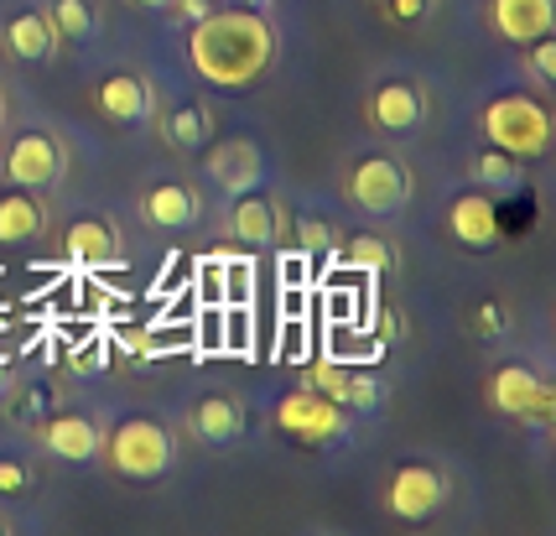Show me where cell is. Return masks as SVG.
I'll list each match as a JSON object with an SVG mask.
<instances>
[{"label":"cell","instance_id":"cell-1","mask_svg":"<svg viewBox=\"0 0 556 536\" xmlns=\"http://www.w3.org/2000/svg\"><path fill=\"white\" fill-rule=\"evenodd\" d=\"M276 48H281V37H276L270 16L250 11V5H214L188 32V63L214 89H250L255 78H266Z\"/></svg>","mask_w":556,"mask_h":536},{"label":"cell","instance_id":"cell-2","mask_svg":"<svg viewBox=\"0 0 556 536\" xmlns=\"http://www.w3.org/2000/svg\"><path fill=\"white\" fill-rule=\"evenodd\" d=\"M484 141L489 147L509 151V157H520V162H535L546 141H552V121H546V104L531 95H500L484 104Z\"/></svg>","mask_w":556,"mask_h":536},{"label":"cell","instance_id":"cell-3","mask_svg":"<svg viewBox=\"0 0 556 536\" xmlns=\"http://www.w3.org/2000/svg\"><path fill=\"white\" fill-rule=\"evenodd\" d=\"M99 453L121 479H156V474H167L172 463V433L156 416H125L121 427L104 438Z\"/></svg>","mask_w":556,"mask_h":536},{"label":"cell","instance_id":"cell-4","mask_svg":"<svg viewBox=\"0 0 556 536\" xmlns=\"http://www.w3.org/2000/svg\"><path fill=\"white\" fill-rule=\"evenodd\" d=\"M489 407L500 416H515V422H526V427H552L556 422V390L535 375L531 365H520V360H509L489 375Z\"/></svg>","mask_w":556,"mask_h":536},{"label":"cell","instance_id":"cell-5","mask_svg":"<svg viewBox=\"0 0 556 536\" xmlns=\"http://www.w3.org/2000/svg\"><path fill=\"white\" fill-rule=\"evenodd\" d=\"M343 198L354 209H364V214H395L412 198V172H406V162H395L386 151L359 157L354 167L343 172Z\"/></svg>","mask_w":556,"mask_h":536},{"label":"cell","instance_id":"cell-6","mask_svg":"<svg viewBox=\"0 0 556 536\" xmlns=\"http://www.w3.org/2000/svg\"><path fill=\"white\" fill-rule=\"evenodd\" d=\"M0 172H5L11 188H26V194L58 188L63 172H68V147H63V136H52V130H22V136L5 147V157H0Z\"/></svg>","mask_w":556,"mask_h":536},{"label":"cell","instance_id":"cell-7","mask_svg":"<svg viewBox=\"0 0 556 536\" xmlns=\"http://www.w3.org/2000/svg\"><path fill=\"white\" fill-rule=\"evenodd\" d=\"M276 427H281L287 438L307 442V448H323V442H339L343 433H349V416H343L339 401L317 396L313 386H296L276 401Z\"/></svg>","mask_w":556,"mask_h":536},{"label":"cell","instance_id":"cell-8","mask_svg":"<svg viewBox=\"0 0 556 536\" xmlns=\"http://www.w3.org/2000/svg\"><path fill=\"white\" fill-rule=\"evenodd\" d=\"M447 495H453V479L437 469V463H401L395 474H390L386 485V511L395 521H432L442 506H447Z\"/></svg>","mask_w":556,"mask_h":536},{"label":"cell","instance_id":"cell-9","mask_svg":"<svg viewBox=\"0 0 556 536\" xmlns=\"http://www.w3.org/2000/svg\"><path fill=\"white\" fill-rule=\"evenodd\" d=\"M364 121L380 136H412L416 125L427 121V89L416 78H386L364 99Z\"/></svg>","mask_w":556,"mask_h":536},{"label":"cell","instance_id":"cell-10","mask_svg":"<svg viewBox=\"0 0 556 536\" xmlns=\"http://www.w3.org/2000/svg\"><path fill=\"white\" fill-rule=\"evenodd\" d=\"M37 438H42V448L58 453L63 463H89V459H99V448H104V433H99L94 416L58 412V407L37 422Z\"/></svg>","mask_w":556,"mask_h":536},{"label":"cell","instance_id":"cell-11","mask_svg":"<svg viewBox=\"0 0 556 536\" xmlns=\"http://www.w3.org/2000/svg\"><path fill=\"white\" fill-rule=\"evenodd\" d=\"M484 22H489V32H494L500 42L526 48V42H535V37H546V32H552L556 11H552V0H489Z\"/></svg>","mask_w":556,"mask_h":536},{"label":"cell","instance_id":"cell-12","mask_svg":"<svg viewBox=\"0 0 556 536\" xmlns=\"http://www.w3.org/2000/svg\"><path fill=\"white\" fill-rule=\"evenodd\" d=\"M94 110L104 115V121H115V125H141L156 115V95H151V78L141 74H110V78H99V89L94 95Z\"/></svg>","mask_w":556,"mask_h":536},{"label":"cell","instance_id":"cell-13","mask_svg":"<svg viewBox=\"0 0 556 536\" xmlns=\"http://www.w3.org/2000/svg\"><path fill=\"white\" fill-rule=\"evenodd\" d=\"M447 229H453V240L463 250H494V240H500V209H494L489 188H468V194L453 198Z\"/></svg>","mask_w":556,"mask_h":536},{"label":"cell","instance_id":"cell-14","mask_svg":"<svg viewBox=\"0 0 556 536\" xmlns=\"http://www.w3.org/2000/svg\"><path fill=\"white\" fill-rule=\"evenodd\" d=\"M261 147L250 136H224L208 151V177H214L224 194H244V188H261Z\"/></svg>","mask_w":556,"mask_h":536},{"label":"cell","instance_id":"cell-15","mask_svg":"<svg viewBox=\"0 0 556 536\" xmlns=\"http://www.w3.org/2000/svg\"><path fill=\"white\" fill-rule=\"evenodd\" d=\"M141 220L151 229H188L203 220V198L193 183H156L141 194Z\"/></svg>","mask_w":556,"mask_h":536},{"label":"cell","instance_id":"cell-16","mask_svg":"<svg viewBox=\"0 0 556 536\" xmlns=\"http://www.w3.org/2000/svg\"><path fill=\"white\" fill-rule=\"evenodd\" d=\"M188 433H193L203 448H224V442H235L244 433L240 396H224V390H214V396L193 401V412H188Z\"/></svg>","mask_w":556,"mask_h":536},{"label":"cell","instance_id":"cell-17","mask_svg":"<svg viewBox=\"0 0 556 536\" xmlns=\"http://www.w3.org/2000/svg\"><path fill=\"white\" fill-rule=\"evenodd\" d=\"M229 235L240 245H270L281 235V203L261 188H244L235 194V209H229Z\"/></svg>","mask_w":556,"mask_h":536},{"label":"cell","instance_id":"cell-18","mask_svg":"<svg viewBox=\"0 0 556 536\" xmlns=\"http://www.w3.org/2000/svg\"><path fill=\"white\" fill-rule=\"evenodd\" d=\"M0 48H5V58H16V63H42L58 48L48 11H16L11 22L0 26Z\"/></svg>","mask_w":556,"mask_h":536},{"label":"cell","instance_id":"cell-19","mask_svg":"<svg viewBox=\"0 0 556 536\" xmlns=\"http://www.w3.org/2000/svg\"><path fill=\"white\" fill-rule=\"evenodd\" d=\"M63 255L78 266H110L121 261V235L110 220H73L63 229Z\"/></svg>","mask_w":556,"mask_h":536},{"label":"cell","instance_id":"cell-20","mask_svg":"<svg viewBox=\"0 0 556 536\" xmlns=\"http://www.w3.org/2000/svg\"><path fill=\"white\" fill-rule=\"evenodd\" d=\"M156 125H162V141L172 151H203L214 136V110L203 99H188V104H172Z\"/></svg>","mask_w":556,"mask_h":536},{"label":"cell","instance_id":"cell-21","mask_svg":"<svg viewBox=\"0 0 556 536\" xmlns=\"http://www.w3.org/2000/svg\"><path fill=\"white\" fill-rule=\"evenodd\" d=\"M42 229H48V209L26 188L0 194V245H26V240H37Z\"/></svg>","mask_w":556,"mask_h":536},{"label":"cell","instance_id":"cell-22","mask_svg":"<svg viewBox=\"0 0 556 536\" xmlns=\"http://www.w3.org/2000/svg\"><path fill=\"white\" fill-rule=\"evenodd\" d=\"M468 183L473 188H500V194H515V188H526V162L520 157H509V151L489 147L479 151L473 162H468Z\"/></svg>","mask_w":556,"mask_h":536},{"label":"cell","instance_id":"cell-23","mask_svg":"<svg viewBox=\"0 0 556 536\" xmlns=\"http://www.w3.org/2000/svg\"><path fill=\"white\" fill-rule=\"evenodd\" d=\"M343 261L354 271H375V276H386V271H395V245L380 240V235H349V240H339Z\"/></svg>","mask_w":556,"mask_h":536},{"label":"cell","instance_id":"cell-24","mask_svg":"<svg viewBox=\"0 0 556 536\" xmlns=\"http://www.w3.org/2000/svg\"><path fill=\"white\" fill-rule=\"evenodd\" d=\"M48 22L58 42H84V37H94V5L89 0H52Z\"/></svg>","mask_w":556,"mask_h":536},{"label":"cell","instance_id":"cell-25","mask_svg":"<svg viewBox=\"0 0 556 536\" xmlns=\"http://www.w3.org/2000/svg\"><path fill=\"white\" fill-rule=\"evenodd\" d=\"M509 328V313H505V302H500V297H484V302H473V308H468V334H473V339H500V334H505Z\"/></svg>","mask_w":556,"mask_h":536},{"label":"cell","instance_id":"cell-26","mask_svg":"<svg viewBox=\"0 0 556 536\" xmlns=\"http://www.w3.org/2000/svg\"><path fill=\"white\" fill-rule=\"evenodd\" d=\"M52 407H58V401H52V386H48V381H37V386L16 390V401H11V422H26V427H37V422H42Z\"/></svg>","mask_w":556,"mask_h":536},{"label":"cell","instance_id":"cell-27","mask_svg":"<svg viewBox=\"0 0 556 536\" xmlns=\"http://www.w3.org/2000/svg\"><path fill=\"white\" fill-rule=\"evenodd\" d=\"M302 386H313L317 396H328V401H339V407H343V386H349V370L333 365V360H313Z\"/></svg>","mask_w":556,"mask_h":536},{"label":"cell","instance_id":"cell-28","mask_svg":"<svg viewBox=\"0 0 556 536\" xmlns=\"http://www.w3.org/2000/svg\"><path fill=\"white\" fill-rule=\"evenodd\" d=\"M380 401H386V386L375 375H349V386H343V407L349 412H375Z\"/></svg>","mask_w":556,"mask_h":536},{"label":"cell","instance_id":"cell-29","mask_svg":"<svg viewBox=\"0 0 556 536\" xmlns=\"http://www.w3.org/2000/svg\"><path fill=\"white\" fill-rule=\"evenodd\" d=\"M526 68H531L535 84H556V37L552 32L535 37V42H526Z\"/></svg>","mask_w":556,"mask_h":536},{"label":"cell","instance_id":"cell-30","mask_svg":"<svg viewBox=\"0 0 556 536\" xmlns=\"http://www.w3.org/2000/svg\"><path fill=\"white\" fill-rule=\"evenodd\" d=\"M296 245H302V250H307V255H323V250H333V245H339V229H333V224L328 220H296Z\"/></svg>","mask_w":556,"mask_h":536},{"label":"cell","instance_id":"cell-31","mask_svg":"<svg viewBox=\"0 0 556 536\" xmlns=\"http://www.w3.org/2000/svg\"><path fill=\"white\" fill-rule=\"evenodd\" d=\"M31 489V469L22 459H0V500H22Z\"/></svg>","mask_w":556,"mask_h":536},{"label":"cell","instance_id":"cell-32","mask_svg":"<svg viewBox=\"0 0 556 536\" xmlns=\"http://www.w3.org/2000/svg\"><path fill=\"white\" fill-rule=\"evenodd\" d=\"M432 5H437V0H380L386 22H401V26L421 22V16H432Z\"/></svg>","mask_w":556,"mask_h":536},{"label":"cell","instance_id":"cell-33","mask_svg":"<svg viewBox=\"0 0 556 536\" xmlns=\"http://www.w3.org/2000/svg\"><path fill=\"white\" fill-rule=\"evenodd\" d=\"M99 365H104V344L99 339H89L84 349H73L68 354V375H94Z\"/></svg>","mask_w":556,"mask_h":536},{"label":"cell","instance_id":"cell-34","mask_svg":"<svg viewBox=\"0 0 556 536\" xmlns=\"http://www.w3.org/2000/svg\"><path fill=\"white\" fill-rule=\"evenodd\" d=\"M172 5H177V11H182V16H188V22H203V16H208V11H214L218 0H172Z\"/></svg>","mask_w":556,"mask_h":536},{"label":"cell","instance_id":"cell-35","mask_svg":"<svg viewBox=\"0 0 556 536\" xmlns=\"http://www.w3.org/2000/svg\"><path fill=\"white\" fill-rule=\"evenodd\" d=\"M130 5H141V11H162V5H172V0H130Z\"/></svg>","mask_w":556,"mask_h":536},{"label":"cell","instance_id":"cell-36","mask_svg":"<svg viewBox=\"0 0 556 536\" xmlns=\"http://www.w3.org/2000/svg\"><path fill=\"white\" fill-rule=\"evenodd\" d=\"M235 5H250V11H270V0H235Z\"/></svg>","mask_w":556,"mask_h":536},{"label":"cell","instance_id":"cell-37","mask_svg":"<svg viewBox=\"0 0 556 536\" xmlns=\"http://www.w3.org/2000/svg\"><path fill=\"white\" fill-rule=\"evenodd\" d=\"M11 386V370H5V360H0V390Z\"/></svg>","mask_w":556,"mask_h":536},{"label":"cell","instance_id":"cell-38","mask_svg":"<svg viewBox=\"0 0 556 536\" xmlns=\"http://www.w3.org/2000/svg\"><path fill=\"white\" fill-rule=\"evenodd\" d=\"M0 125H5V99H0Z\"/></svg>","mask_w":556,"mask_h":536},{"label":"cell","instance_id":"cell-39","mask_svg":"<svg viewBox=\"0 0 556 536\" xmlns=\"http://www.w3.org/2000/svg\"><path fill=\"white\" fill-rule=\"evenodd\" d=\"M5 532H11V526H5V521H0V536H5Z\"/></svg>","mask_w":556,"mask_h":536}]
</instances>
